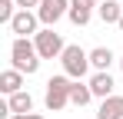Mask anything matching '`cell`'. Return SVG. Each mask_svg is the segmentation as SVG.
<instances>
[{"mask_svg":"<svg viewBox=\"0 0 123 119\" xmlns=\"http://www.w3.org/2000/svg\"><path fill=\"white\" fill-rule=\"evenodd\" d=\"M10 63H13V70H20V73H37L40 70V53H37V43L30 37H17L10 43Z\"/></svg>","mask_w":123,"mask_h":119,"instance_id":"cell-1","label":"cell"},{"mask_svg":"<svg viewBox=\"0 0 123 119\" xmlns=\"http://www.w3.org/2000/svg\"><path fill=\"white\" fill-rule=\"evenodd\" d=\"M70 76L63 73V76H50L47 79V96H43V103H47V109L50 113H60L63 106L70 103Z\"/></svg>","mask_w":123,"mask_h":119,"instance_id":"cell-2","label":"cell"},{"mask_svg":"<svg viewBox=\"0 0 123 119\" xmlns=\"http://www.w3.org/2000/svg\"><path fill=\"white\" fill-rule=\"evenodd\" d=\"M60 63H63V73L70 79H83L86 70H90V53L80 50V46H67L63 56H60Z\"/></svg>","mask_w":123,"mask_h":119,"instance_id":"cell-3","label":"cell"},{"mask_svg":"<svg viewBox=\"0 0 123 119\" xmlns=\"http://www.w3.org/2000/svg\"><path fill=\"white\" fill-rule=\"evenodd\" d=\"M33 43H37V53H40V60H57V56H63V50H67L63 37L53 30V27L40 30V33L33 37Z\"/></svg>","mask_w":123,"mask_h":119,"instance_id":"cell-4","label":"cell"},{"mask_svg":"<svg viewBox=\"0 0 123 119\" xmlns=\"http://www.w3.org/2000/svg\"><path fill=\"white\" fill-rule=\"evenodd\" d=\"M70 13V0H43L40 7H37V17H40L43 27H53L60 17Z\"/></svg>","mask_w":123,"mask_h":119,"instance_id":"cell-5","label":"cell"},{"mask_svg":"<svg viewBox=\"0 0 123 119\" xmlns=\"http://www.w3.org/2000/svg\"><path fill=\"white\" fill-rule=\"evenodd\" d=\"M37 27H40V17L30 10H17V17L10 20V33H17V37H37L40 33Z\"/></svg>","mask_w":123,"mask_h":119,"instance_id":"cell-6","label":"cell"},{"mask_svg":"<svg viewBox=\"0 0 123 119\" xmlns=\"http://www.w3.org/2000/svg\"><path fill=\"white\" fill-rule=\"evenodd\" d=\"M113 76H110V70L106 73H93L90 76V89H93V96H100V99H106V96H113Z\"/></svg>","mask_w":123,"mask_h":119,"instance_id":"cell-7","label":"cell"},{"mask_svg":"<svg viewBox=\"0 0 123 119\" xmlns=\"http://www.w3.org/2000/svg\"><path fill=\"white\" fill-rule=\"evenodd\" d=\"M113 60H117V56H113L110 46H93V50H90V66H93L97 73H106Z\"/></svg>","mask_w":123,"mask_h":119,"instance_id":"cell-8","label":"cell"},{"mask_svg":"<svg viewBox=\"0 0 123 119\" xmlns=\"http://www.w3.org/2000/svg\"><path fill=\"white\" fill-rule=\"evenodd\" d=\"M97 119H123V96H106L100 103Z\"/></svg>","mask_w":123,"mask_h":119,"instance_id":"cell-9","label":"cell"},{"mask_svg":"<svg viewBox=\"0 0 123 119\" xmlns=\"http://www.w3.org/2000/svg\"><path fill=\"white\" fill-rule=\"evenodd\" d=\"M20 86H23V73L20 70H3L0 73V93L13 96V93H20Z\"/></svg>","mask_w":123,"mask_h":119,"instance_id":"cell-10","label":"cell"},{"mask_svg":"<svg viewBox=\"0 0 123 119\" xmlns=\"http://www.w3.org/2000/svg\"><path fill=\"white\" fill-rule=\"evenodd\" d=\"M97 13H100L103 23H120V17H123V3H120V0H103L100 7H97Z\"/></svg>","mask_w":123,"mask_h":119,"instance_id":"cell-11","label":"cell"},{"mask_svg":"<svg viewBox=\"0 0 123 119\" xmlns=\"http://www.w3.org/2000/svg\"><path fill=\"white\" fill-rule=\"evenodd\" d=\"M90 99H93V89H90V83L83 86L80 79H77V83L70 86V103H73V106H86Z\"/></svg>","mask_w":123,"mask_h":119,"instance_id":"cell-12","label":"cell"},{"mask_svg":"<svg viewBox=\"0 0 123 119\" xmlns=\"http://www.w3.org/2000/svg\"><path fill=\"white\" fill-rule=\"evenodd\" d=\"M7 103H10V113H33V96L23 93V89H20V93H13Z\"/></svg>","mask_w":123,"mask_h":119,"instance_id":"cell-13","label":"cell"},{"mask_svg":"<svg viewBox=\"0 0 123 119\" xmlns=\"http://www.w3.org/2000/svg\"><path fill=\"white\" fill-rule=\"evenodd\" d=\"M13 7H17V0H0V23H7V27H10V20L17 17V10H13Z\"/></svg>","mask_w":123,"mask_h":119,"instance_id":"cell-14","label":"cell"},{"mask_svg":"<svg viewBox=\"0 0 123 119\" xmlns=\"http://www.w3.org/2000/svg\"><path fill=\"white\" fill-rule=\"evenodd\" d=\"M67 17L73 20L77 27H86V23H90V10H80V7H70V13H67Z\"/></svg>","mask_w":123,"mask_h":119,"instance_id":"cell-15","label":"cell"},{"mask_svg":"<svg viewBox=\"0 0 123 119\" xmlns=\"http://www.w3.org/2000/svg\"><path fill=\"white\" fill-rule=\"evenodd\" d=\"M70 7H80V10H93L97 0H70Z\"/></svg>","mask_w":123,"mask_h":119,"instance_id":"cell-16","label":"cell"},{"mask_svg":"<svg viewBox=\"0 0 123 119\" xmlns=\"http://www.w3.org/2000/svg\"><path fill=\"white\" fill-rule=\"evenodd\" d=\"M43 0H17V7H20V10H30V7H40Z\"/></svg>","mask_w":123,"mask_h":119,"instance_id":"cell-17","label":"cell"},{"mask_svg":"<svg viewBox=\"0 0 123 119\" xmlns=\"http://www.w3.org/2000/svg\"><path fill=\"white\" fill-rule=\"evenodd\" d=\"M10 119H43V116H40V113H13Z\"/></svg>","mask_w":123,"mask_h":119,"instance_id":"cell-18","label":"cell"},{"mask_svg":"<svg viewBox=\"0 0 123 119\" xmlns=\"http://www.w3.org/2000/svg\"><path fill=\"white\" fill-rule=\"evenodd\" d=\"M117 27H120V30H123V17H120V23H117Z\"/></svg>","mask_w":123,"mask_h":119,"instance_id":"cell-19","label":"cell"},{"mask_svg":"<svg viewBox=\"0 0 123 119\" xmlns=\"http://www.w3.org/2000/svg\"><path fill=\"white\" fill-rule=\"evenodd\" d=\"M120 70H123V60H120Z\"/></svg>","mask_w":123,"mask_h":119,"instance_id":"cell-20","label":"cell"}]
</instances>
